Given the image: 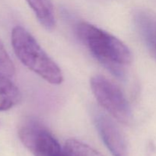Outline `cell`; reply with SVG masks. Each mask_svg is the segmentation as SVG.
I'll use <instances>...</instances> for the list:
<instances>
[{
    "mask_svg": "<svg viewBox=\"0 0 156 156\" xmlns=\"http://www.w3.org/2000/svg\"><path fill=\"white\" fill-rule=\"evenodd\" d=\"M76 31L93 56L118 78L124 76V66L132 62V53L121 41L90 23L80 22Z\"/></svg>",
    "mask_w": 156,
    "mask_h": 156,
    "instance_id": "6da1fadb",
    "label": "cell"
},
{
    "mask_svg": "<svg viewBox=\"0 0 156 156\" xmlns=\"http://www.w3.org/2000/svg\"><path fill=\"white\" fill-rule=\"evenodd\" d=\"M11 41L14 52L23 65L49 83H62L63 76L59 67L26 29L21 26L14 27Z\"/></svg>",
    "mask_w": 156,
    "mask_h": 156,
    "instance_id": "7a4b0ae2",
    "label": "cell"
},
{
    "mask_svg": "<svg viewBox=\"0 0 156 156\" xmlns=\"http://www.w3.org/2000/svg\"><path fill=\"white\" fill-rule=\"evenodd\" d=\"M90 85L96 100L102 108L120 123L126 125L131 123V108L117 85L100 75L93 76Z\"/></svg>",
    "mask_w": 156,
    "mask_h": 156,
    "instance_id": "3957f363",
    "label": "cell"
},
{
    "mask_svg": "<svg viewBox=\"0 0 156 156\" xmlns=\"http://www.w3.org/2000/svg\"><path fill=\"white\" fill-rule=\"evenodd\" d=\"M18 136L34 156H66L64 148L53 134L36 119L23 120L18 127Z\"/></svg>",
    "mask_w": 156,
    "mask_h": 156,
    "instance_id": "277c9868",
    "label": "cell"
},
{
    "mask_svg": "<svg viewBox=\"0 0 156 156\" xmlns=\"http://www.w3.org/2000/svg\"><path fill=\"white\" fill-rule=\"evenodd\" d=\"M94 122L104 143L113 156H127L126 140L117 125L108 116L95 111Z\"/></svg>",
    "mask_w": 156,
    "mask_h": 156,
    "instance_id": "5b68a950",
    "label": "cell"
},
{
    "mask_svg": "<svg viewBox=\"0 0 156 156\" xmlns=\"http://www.w3.org/2000/svg\"><path fill=\"white\" fill-rule=\"evenodd\" d=\"M135 18L140 33L155 56L156 55V18L150 12H138Z\"/></svg>",
    "mask_w": 156,
    "mask_h": 156,
    "instance_id": "8992f818",
    "label": "cell"
},
{
    "mask_svg": "<svg viewBox=\"0 0 156 156\" xmlns=\"http://www.w3.org/2000/svg\"><path fill=\"white\" fill-rule=\"evenodd\" d=\"M41 25L52 30L56 25L54 9L51 0H26Z\"/></svg>",
    "mask_w": 156,
    "mask_h": 156,
    "instance_id": "52a82bcc",
    "label": "cell"
},
{
    "mask_svg": "<svg viewBox=\"0 0 156 156\" xmlns=\"http://www.w3.org/2000/svg\"><path fill=\"white\" fill-rule=\"evenodd\" d=\"M21 94L10 78L0 77V111H8L18 104Z\"/></svg>",
    "mask_w": 156,
    "mask_h": 156,
    "instance_id": "ba28073f",
    "label": "cell"
},
{
    "mask_svg": "<svg viewBox=\"0 0 156 156\" xmlns=\"http://www.w3.org/2000/svg\"><path fill=\"white\" fill-rule=\"evenodd\" d=\"M66 156H104L91 146L76 139H69L64 146Z\"/></svg>",
    "mask_w": 156,
    "mask_h": 156,
    "instance_id": "9c48e42d",
    "label": "cell"
},
{
    "mask_svg": "<svg viewBox=\"0 0 156 156\" xmlns=\"http://www.w3.org/2000/svg\"><path fill=\"white\" fill-rule=\"evenodd\" d=\"M15 73V69L13 62L0 40V77L12 78Z\"/></svg>",
    "mask_w": 156,
    "mask_h": 156,
    "instance_id": "30bf717a",
    "label": "cell"
}]
</instances>
